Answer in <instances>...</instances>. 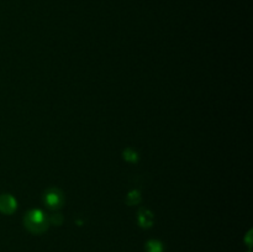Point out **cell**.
Wrapping results in <instances>:
<instances>
[{"label":"cell","instance_id":"obj_1","mask_svg":"<svg viewBox=\"0 0 253 252\" xmlns=\"http://www.w3.org/2000/svg\"><path fill=\"white\" fill-rule=\"evenodd\" d=\"M24 221L25 226L32 234H42L48 227V220L46 219L43 212L40 211V210H32V211L27 212Z\"/></svg>","mask_w":253,"mask_h":252},{"label":"cell","instance_id":"obj_2","mask_svg":"<svg viewBox=\"0 0 253 252\" xmlns=\"http://www.w3.org/2000/svg\"><path fill=\"white\" fill-rule=\"evenodd\" d=\"M44 202L51 209H56V208L61 207L62 203H63V195L58 189H51L46 193Z\"/></svg>","mask_w":253,"mask_h":252},{"label":"cell","instance_id":"obj_3","mask_svg":"<svg viewBox=\"0 0 253 252\" xmlns=\"http://www.w3.org/2000/svg\"><path fill=\"white\" fill-rule=\"evenodd\" d=\"M16 209V202L11 195H1L0 197V210L6 214H11Z\"/></svg>","mask_w":253,"mask_h":252},{"label":"cell","instance_id":"obj_4","mask_svg":"<svg viewBox=\"0 0 253 252\" xmlns=\"http://www.w3.org/2000/svg\"><path fill=\"white\" fill-rule=\"evenodd\" d=\"M153 216L148 210L141 209L140 212H138V222L142 227H150L152 225Z\"/></svg>","mask_w":253,"mask_h":252},{"label":"cell","instance_id":"obj_5","mask_svg":"<svg viewBox=\"0 0 253 252\" xmlns=\"http://www.w3.org/2000/svg\"><path fill=\"white\" fill-rule=\"evenodd\" d=\"M146 250H147V252H162L163 246L161 242L156 241V240H151L146 244Z\"/></svg>","mask_w":253,"mask_h":252},{"label":"cell","instance_id":"obj_6","mask_svg":"<svg viewBox=\"0 0 253 252\" xmlns=\"http://www.w3.org/2000/svg\"><path fill=\"white\" fill-rule=\"evenodd\" d=\"M124 155H125L124 157H125L127 161H136V160H137V153H136L133 150H131V148H127V150L124 152Z\"/></svg>","mask_w":253,"mask_h":252}]
</instances>
